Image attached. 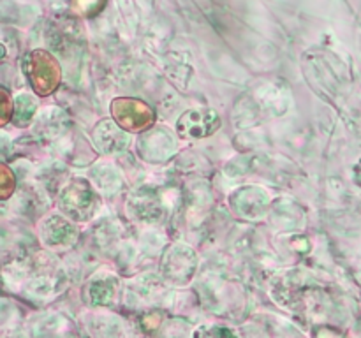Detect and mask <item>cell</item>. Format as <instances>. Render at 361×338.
I'll use <instances>...</instances> for the list:
<instances>
[{"label": "cell", "instance_id": "3", "mask_svg": "<svg viewBox=\"0 0 361 338\" xmlns=\"http://www.w3.org/2000/svg\"><path fill=\"white\" fill-rule=\"evenodd\" d=\"M221 125L215 111H187L178 120V134L187 139L207 137L214 134Z\"/></svg>", "mask_w": 361, "mask_h": 338}, {"label": "cell", "instance_id": "2", "mask_svg": "<svg viewBox=\"0 0 361 338\" xmlns=\"http://www.w3.org/2000/svg\"><path fill=\"white\" fill-rule=\"evenodd\" d=\"M109 111L118 127L127 132H143L155 123V113L141 99L118 97L109 104Z\"/></svg>", "mask_w": 361, "mask_h": 338}, {"label": "cell", "instance_id": "4", "mask_svg": "<svg viewBox=\"0 0 361 338\" xmlns=\"http://www.w3.org/2000/svg\"><path fill=\"white\" fill-rule=\"evenodd\" d=\"M104 6L106 0H71V11L81 18L97 16Z\"/></svg>", "mask_w": 361, "mask_h": 338}, {"label": "cell", "instance_id": "6", "mask_svg": "<svg viewBox=\"0 0 361 338\" xmlns=\"http://www.w3.org/2000/svg\"><path fill=\"white\" fill-rule=\"evenodd\" d=\"M0 175H2L0 192H2V199H7V197L14 192V185H16V183H14V176L7 165H0Z\"/></svg>", "mask_w": 361, "mask_h": 338}, {"label": "cell", "instance_id": "1", "mask_svg": "<svg viewBox=\"0 0 361 338\" xmlns=\"http://www.w3.org/2000/svg\"><path fill=\"white\" fill-rule=\"evenodd\" d=\"M27 76L35 94L46 97L59 88L62 73L51 53L44 49H34L27 60Z\"/></svg>", "mask_w": 361, "mask_h": 338}, {"label": "cell", "instance_id": "5", "mask_svg": "<svg viewBox=\"0 0 361 338\" xmlns=\"http://www.w3.org/2000/svg\"><path fill=\"white\" fill-rule=\"evenodd\" d=\"M34 111H35V104L30 101V97L21 95V97L16 101V106H14L13 109V122L16 123V125L25 127L32 120Z\"/></svg>", "mask_w": 361, "mask_h": 338}, {"label": "cell", "instance_id": "7", "mask_svg": "<svg viewBox=\"0 0 361 338\" xmlns=\"http://www.w3.org/2000/svg\"><path fill=\"white\" fill-rule=\"evenodd\" d=\"M13 109H14V104L11 102L9 94H7L6 88H2V120H0L2 125H6V123L11 120V116H13Z\"/></svg>", "mask_w": 361, "mask_h": 338}]
</instances>
